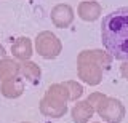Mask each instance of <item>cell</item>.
<instances>
[{"mask_svg": "<svg viewBox=\"0 0 128 123\" xmlns=\"http://www.w3.org/2000/svg\"><path fill=\"white\" fill-rule=\"evenodd\" d=\"M101 40L112 58L128 61V6H122L102 18Z\"/></svg>", "mask_w": 128, "mask_h": 123, "instance_id": "obj_1", "label": "cell"}, {"mask_svg": "<svg viewBox=\"0 0 128 123\" xmlns=\"http://www.w3.org/2000/svg\"><path fill=\"white\" fill-rule=\"evenodd\" d=\"M112 56L101 50H85L77 58L78 77L88 85H99L102 80V72L110 66Z\"/></svg>", "mask_w": 128, "mask_h": 123, "instance_id": "obj_2", "label": "cell"}, {"mask_svg": "<svg viewBox=\"0 0 128 123\" xmlns=\"http://www.w3.org/2000/svg\"><path fill=\"white\" fill-rule=\"evenodd\" d=\"M69 99V91H67L66 83H56L51 85L46 90V94L43 96L42 102H40V112L46 117L51 118H59L66 114Z\"/></svg>", "mask_w": 128, "mask_h": 123, "instance_id": "obj_3", "label": "cell"}, {"mask_svg": "<svg viewBox=\"0 0 128 123\" xmlns=\"http://www.w3.org/2000/svg\"><path fill=\"white\" fill-rule=\"evenodd\" d=\"M93 109L98 112L99 117H102L104 122L107 123H118L125 117V107L118 99L109 98L102 93H93L86 99Z\"/></svg>", "mask_w": 128, "mask_h": 123, "instance_id": "obj_4", "label": "cell"}, {"mask_svg": "<svg viewBox=\"0 0 128 123\" xmlns=\"http://www.w3.org/2000/svg\"><path fill=\"white\" fill-rule=\"evenodd\" d=\"M35 48H37V53L42 58L45 59H54L56 56H59L62 50V45L59 42V38L56 37L53 32H48V30H43L37 35L35 38Z\"/></svg>", "mask_w": 128, "mask_h": 123, "instance_id": "obj_5", "label": "cell"}, {"mask_svg": "<svg viewBox=\"0 0 128 123\" xmlns=\"http://www.w3.org/2000/svg\"><path fill=\"white\" fill-rule=\"evenodd\" d=\"M51 21L56 27H64L70 26L72 21H74V10L70 8L66 3H61V5H56L53 10H51Z\"/></svg>", "mask_w": 128, "mask_h": 123, "instance_id": "obj_6", "label": "cell"}, {"mask_svg": "<svg viewBox=\"0 0 128 123\" xmlns=\"http://www.w3.org/2000/svg\"><path fill=\"white\" fill-rule=\"evenodd\" d=\"M11 53L16 59L21 61H27L32 56V43L27 37H19L18 40H14V43L11 45Z\"/></svg>", "mask_w": 128, "mask_h": 123, "instance_id": "obj_7", "label": "cell"}, {"mask_svg": "<svg viewBox=\"0 0 128 123\" xmlns=\"http://www.w3.org/2000/svg\"><path fill=\"white\" fill-rule=\"evenodd\" d=\"M101 5L98 2H82L78 5V16L83 19V21H96L99 16H101Z\"/></svg>", "mask_w": 128, "mask_h": 123, "instance_id": "obj_8", "label": "cell"}, {"mask_svg": "<svg viewBox=\"0 0 128 123\" xmlns=\"http://www.w3.org/2000/svg\"><path fill=\"white\" fill-rule=\"evenodd\" d=\"M19 70H21V64L11 58H2L0 59V80L5 82L13 77H18Z\"/></svg>", "mask_w": 128, "mask_h": 123, "instance_id": "obj_9", "label": "cell"}, {"mask_svg": "<svg viewBox=\"0 0 128 123\" xmlns=\"http://www.w3.org/2000/svg\"><path fill=\"white\" fill-rule=\"evenodd\" d=\"M24 91V80L19 77H13L2 83V94L5 98H18Z\"/></svg>", "mask_w": 128, "mask_h": 123, "instance_id": "obj_10", "label": "cell"}, {"mask_svg": "<svg viewBox=\"0 0 128 123\" xmlns=\"http://www.w3.org/2000/svg\"><path fill=\"white\" fill-rule=\"evenodd\" d=\"M93 112H94V109L88 101L77 102L74 106V109H72V120L75 123H86L91 118Z\"/></svg>", "mask_w": 128, "mask_h": 123, "instance_id": "obj_11", "label": "cell"}, {"mask_svg": "<svg viewBox=\"0 0 128 123\" xmlns=\"http://www.w3.org/2000/svg\"><path fill=\"white\" fill-rule=\"evenodd\" d=\"M19 74H22V77L26 78V80L35 83V82H38L40 74H42V72H40V67L37 64H34V62H30L29 59H27V61H24L21 64V70H19Z\"/></svg>", "mask_w": 128, "mask_h": 123, "instance_id": "obj_12", "label": "cell"}, {"mask_svg": "<svg viewBox=\"0 0 128 123\" xmlns=\"http://www.w3.org/2000/svg\"><path fill=\"white\" fill-rule=\"evenodd\" d=\"M66 86H67V91H69V99L70 101H77V98L82 96L83 88L77 82H66Z\"/></svg>", "mask_w": 128, "mask_h": 123, "instance_id": "obj_13", "label": "cell"}, {"mask_svg": "<svg viewBox=\"0 0 128 123\" xmlns=\"http://www.w3.org/2000/svg\"><path fill=\"white\" fill-rule=\"evenodd\" d=\"M120 72H122V75L128 80V61H125L122 66H120Z\"/></svg>", "mask_w": 128, "mask_h": 123, "instance_id": "obj_14", "label": "cell"}, {"mask_svg": "<svg viewBox=\"0 0 128 123\" xmlns=\"http://www.w3.org/2000/svg\"><path fill=\"white\" fill-rule=\"evenodd\" d=\"M2 58H5V48L0 45V59H2Z\"/></svg>", "mask_w": 128, "mask_h": 123, "instance_id": "obj_15", "label": "cell"}, {"mask_svg": "<svg viewBox=\"0 0 128 123\" xmlns=\"http://www.w3.org/2000/svg\"><path fill=\"white\" fill-rule=\"evenodd\" d=\"M24 123H26V122H24Z\"/></svg>", "mask_w": 128, "mask_h": 123, "instance_id": "obj_16", "label": "cell"}]
</instances>
